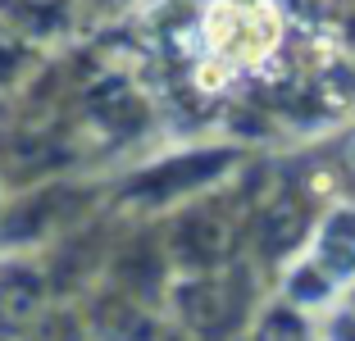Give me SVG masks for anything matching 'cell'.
Listing matches in <instances>:
<instances>
[{
	"mask_svg": "<svg viewBox=\"0 0 355 341\" xmlns=\"http://www.w3.org/2000/svg\"><path fill=\"white\" fill-rule=\"evenodd\" d=\"M205 42L223 64H255L273 46V14L264 0H219L205 14Z\"/></svg>",
	"mask_w": 355,
	"mask_h": 341,
	"instance_id": "6da1fadb",
	"label": "cell"
}]
</instances>
